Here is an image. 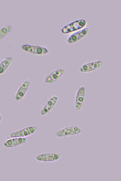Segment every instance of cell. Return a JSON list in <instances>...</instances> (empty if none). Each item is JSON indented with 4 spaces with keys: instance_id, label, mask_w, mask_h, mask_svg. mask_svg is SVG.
<instances>
[{
    "instance_id": "cell-1",
    "label": "cell",
    "mask_w": 121,
    "mask_h": 181,
    "mask_svg": "<svg viewBox=\"0 0 121 181\" xmlns=\"http://www.w3.org/2000/svg\"><path fill=\"white\" fill-rule=\"evenodd\" d=\"M82 131V128L79 126H72L63 128L57 131L55 134L58 137H62L78 135Z\"/></svg>"
},
{
    "instance_id": "cell-2",
    "label": "cell",
    "mask_w": 121,
    "mask_h": 181,
    "mask_svg": "<svg viewBox=\"0 0 121 181\" xmlns=\"http://www.w3.org/2000/svg\"><path fill=\"white\" fill-rule=\"evenodd\" d=\"M86 92L85 87L82 86L77 89L75 94L74 102V107L77 111L80 110L83 104Z\"/></svg>"
},
{
    "instance_id": "cell-3",
    "label": "cell",
    "mask_w": 121,
    "mask_h": 181,
    "mask_svg": "<svg viewBox=\"0 0 121 181\" xmlns=\"http://www.w3.org/2000/svg\"><path fill=\"white\" fill-rule=\"evenodd\" d=\"M21 48L23 50L26 52L37 55L47 54L49 51L47 48L38 45L25 44L22 45Z\"/></svg>"
},
{
    "instance_id": "cell-4",
    "label": "cell",
    "mask_w": 121,
    "mask_h": 181,
    "mask_svg": "<svg viewBox=\"0 0 121 181\" xmlns=\"http://www.w3.org/2000/svg\"><path fill=\"white\" fill-rule=\"evenodd\" d=\"M103 62L100 60H96L87 62L82 64L80 67L79 70L81 73H86L95 70L100 68Z\"/></svg>"
},
{
    "instance_id": "cell-5",
    "label": "cell",
    "mask_w": 121,
    "mask_h": 181,
    "mask_svg": "<svg viewBox=\"0 0 121 181\" xmlns=\"http://www.w3.org/2000/svg\"><path fill=\"white\" fill-rule=\"evenodd\" d=\"M37 130L36 127L29 126L17 131L9 134L10 138L24 137L30 135L35 133Z\"/></svg>"
},
{
    "instance_id": "cell-6",
    "label": "cell",
    "mask_w": 121,
    "mask_h": 181,
    "mask_svg": "<svg viewBox=\"0 0 121 181\" xmlns=\"http://www.w3.org/2000/svg\"><path fill=\"white\" fill-rule=\"evenodd\" d=\"M86 23V21L84 20L76 21L64 27L61 31L63 33H68L82 28L85 25Z\"/></svg>"
},
{
    "instance_id": "cell-7",
    "label": "cell",
    "mask_w": 121,
    "mask_h": 181,
    "mask_svg": "<svg viewBox=\"0 0 121 181\" xmlns=\"http://www.w3.org/2000/svg\"><path fill=\"white\" fill-rule=\"evenodd\" d=\"M60 155L55 152H50L40 154L37 155L36 160L38 161L44 162H52L59 160Z\"/></svg>"
},
{
    "instance_id": "cell-8",
    "label": "cell",
    "mask_w": 121,
    "mask_h": 181,
    "mask_svg": "<svg viewBox=\"0 0 121 181\" xmlns=\"http://www.w3.org/2000/svg\"><path fill=\"white\" fill-rule=\"evenodd\" d=\"M30 82L28 80L24 81L20 86L15 94L14 100L18 102L21 100L25 95L30 85Z\"/></svg>"
},
{
    "instance_id": "cell-9",
    "label": "cell",
    "mask_w": 121,
    "mask_h": 181,
    "mask_svg": "<svg viewBox=\"0 0 121 181\" xmlns=\"http://www.w3.org/2000/svg\"><path fill=\"white\" fill-rule=\"evenodd\" d=\"M65 72V70L63 68L56 69L50 73L46 77L45 82L48 83L54 82L62 76Z\"/></svg>"
},
{
    "instance_id": "cell-10",
    "label": "cell",
    "mask_w": 121,
    "mask_h": 181,
    "mask_svg": "<svg viewBox=\"0 0 121 181\" xmlns=\"http://www.w3.org/2000/svg\"><path fill=\"white\" fill-rule=\"evenodd\" d=\"M58 99L56 96L52 97L41 109L40 112V115L42 116H44L49 112L56 104Z\"/></svg>"
},
{
    "instance_id": "cell-11",
    "label": "cell",
    "mask_w": 121,
    "mask_h": 181,
    "mask_svg": "<svg viewBox=\"0 0 121 181\" xmlns=\"http://www.w3.org/2000/svg\"><path fill=\"white\" fill-rule=\"evenodd\" d=\"M6 140L3 144L6 148H10L17 146L25 143L27 139L24 137H15Z\"/></svg>"
},
{
    "instance_id": "cell-12",
    "label": "cell",
    "mask_w": 121,
    "mask_h": 181,
    "mask_svg": "<svg viewBox=\"0 0 121 181\" xmlns=\"http://www.w3.org/2000/svg\"><path fill=\"white\" fill-rule=\"evenodd\" d=\"M88 29L85 28L71 35L68 39L67 42L69 44L72 43L79 40L87 33Z\"/></svg>"
},
{
    "instance_id": "cell-13",
    "label": "cell",
    "mask_w": 121,
    "mask_h": 181,
    "mask_svg": "<svg viewBox=\"0 0 121 181\" xmlns=\"http://www.w3.org/2000/svg\"><path fill=\"white\" fill-rule=\"evenodd\" d=\"M12 61L11 57H8L0 63V75L4 73L8 68Z\"/></svg>"
},
{
    "instance_id": "cell-14",
    "label": "cell",
    "mask_w": 121,
    "mask_h": 181,
    "mask_svg": "<svg viewBox=\"0 0 121 181\" xmlns=\"http://www.w3.org/2000/svg\"><path fill=\"white\" fill-rule=\"evenodd\" d=\"M13 26L10 25H7L0 29V40L5 36L12 29Z\"/></svg>"
},
{
    "instance_id": "cell-15",
    "label": "cell",
    "mask_w": 121,
    "mask_h": 181,
    "mask_svg": "<svg viewBox=\"0 0 121 181\" xmlns=\"http://www.w3.org/2000/svg\"><path fill=\"white\" fill-rule=\"evenodd\" d=\"M2 117L1 114L0 113V122L2 121Z\"/></svg>"
}]
</instances>
